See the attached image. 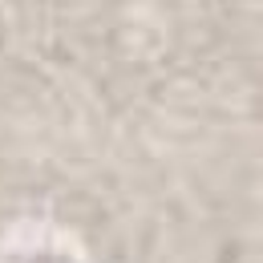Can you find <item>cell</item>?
<instances>
[{"label":"cell","instance_id":"1","mask_svg":"<svg viewBox=\"0 0 263 263\" xmlns=\"http://www.w3.org/2000/svg\"><path fill=\"white\" fill-rule=\"evenodd\" d=\"M45 263H61V259H45Z\"/></svg>","mask_w":263,"mask_h":263}]
</instances>
